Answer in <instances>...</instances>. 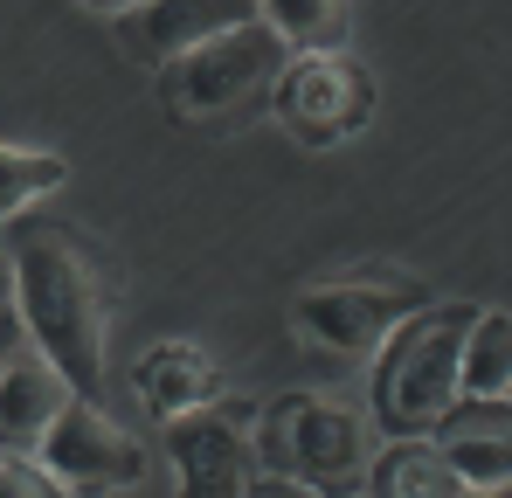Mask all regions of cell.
<instances>
[{
    "mask_svg": "<svg viewBox=\"0 0 512 498\" xmlns=\"http://www.w3.org/2000/svg\"><path fill=\"white\" fill-rule=\"evenodd\" d=\"M70 402H77V388H70V374L56 360H42V353L7 360L0 367V450L35 457L42 436L56 429V415L70 409Z\"/></svg>",
    "mask_w": 512,
    "mask_h": 498,
    "instance_id": "cell-11",
    "label": "cell"
},
{
    "mask_svg": "<svg viewBox=\"0 0 512 498\" xmlns=\"http://www.w3.org/2000/svg\"><path fill=\"white\" fill-rule=\"evenodd\" d=\"M256 14L284 35L291 56H326V49H346V21L353 7L346 0H256Z\"/></svg>",
    "mask_w": 512,
    "mask_h": 498,
    "instance_id": "cell-15",
    "label": "cell"
},
{
    "mask_svg": "<svg viewBox=\"0 0 512 498\" xmlns=\"http://www.w3.org/2000/svg\"><path fill=\"white\" fill-rule=\"evenodd\" d=\"M215 395H222V374H215V360L201 346H187V339L146 346V360H139V402L160 422H173V415H187V409H208Z\"/></svg>",
    "mask_w": 512,
    "mask_h": 498,
    "instance_id": "cell-12",
    "label": "cell"
},
{
    "mask_svg": "<svg viewBox=\"0 0 512 498\" xmlns=\"http://www.w3.org/2000/svg\"><path fill=\"white\" fill-rule=\"evenodd\" d=\"M243 498H319V492H305V485H291V478H250Z\"/></svg>",
    "mask_w": 512,
    "mask_h": 498,
    "instance_id": "cell-18",
    "label": "cell"
},
{
    "mask_svg": "<svg viewBox=\"0 0 512 498\" xmlns=\"http://www.w3.org/2000/svg\"><path fill=\"white\" fill-rule=\"evenodd\" d=\"M284 63H291L284 35L256 14L243 28H222L201 49L173 56L160 70V104L180 125H236L243 111H256L270 97V83L284 77Z\"/></svg>",
    "mask_w": 512,
    "mask_h": 498,
    "instance_id": "cell-4",
    "label": "cell"
},
{
    "mask_svg": "<svg viewBox=\"0 0 512 498\" xmlns=\"http://www.w3.org/2000/svg\"><path fill=\"white\" fill-rule=\"evenodd\" d=\"M471 312L436 305V312H409L388 332V346L374 353V409L367 422L388 436H429L443 409L457 402V353H464Z\"/></svg>",
    "mask_w": 512,
    "mask_h": 498,
    "instance_id": "cell-3",
    "label": "cell"
},
{
    "mask_svg": "<svg viewBox=\"0 0 512 498\" xmlns=\"http://www.w3.org/2000/svg\"><path fill=\"white\" fill-rule=\"evenodd\" d=\"M111 21H118V42H125L132 63L167 70L173 56L201 49L208 35L256 21V0H132V7L111 14Z\"/></svg>",
    "mask_w": 512,
    "mask_h": 498,
    "instance_id": "cell-9",
    "label": "cell"
},
{
    "mask_svg": "<svg viewBox=\"0 0 512 498\" xmlns=\"http://www.w3.org/2000/svg\"><path fill=\"white\" fill-rule=\"evenodd\" d=\"M70 166L56 153H28V146H0V222H14L28 201H42L49 187H63Z\"/></svg>",
    "mask_w": 512,
    "mask_h": 498,
    "instance_id": "cell-16",
    "label": "cell"
},
{
    "mask_svg": "<svg viewBox=\"0 0 512 498\" xmlns=\"http://www.w3.org/2000/svg\"><path fill=\"white\" fill-rule=\"evenodd\" d=\"M84 7H97V14H125L132 0H84Z\"/></svg>",
    "mask_w": 512,
    "mask_h": 498,
    "instance_id": "cell-20",
    "label": "cell"
},
{
    "mask_svg": "<svg viewBox=\"0 0 512 498\" xmlns=\"http://www.w3.org/2000/svg\"><path fill=\"white\" fill-rule=\"evenodd\" d=\"M250 429L256 409L250 402H208L167 422V457L180 471V498H243L256 478L250 457Z\"/></svg>",
    "mask_w": 512,
    "mask_h": 498,
    "instance_id": "cell-8",
    "label": "cell"
},
{
    "mask_svg": "<svg viewBox=\"0 0 512 498\" xmlns=\"http://www.w3.org/2000/svg\"><path fill=\"white\" fill-rule=\"evenodd\" d=\"M250 457L270 478H291L319 498H346L367 485L374 464V422L340 395H284L250 429Z\"/></svg>",
    "mask_w": 512,
    "mask_h": 498,
    "instance_id": "cell-2",
    "label": "cell"
},
{
    "mask_svg": "<svg viewBox=\"0 0 512 498\" xmlns=\"http://www.w3.org/2000/svg\"><path fill=\"white\" fill-rule=\"evenodd\" d=\"M457 395L464 402H506L512 395V319L506 312H471L464 353H457Z\"/></svg>",
    "mask_w": 512,
    "mask_h": 498,
    "instance_id": "cell-14",
    "label": "cell"
},
{
    "mask_svg": "<svg viewBox=\"0 0 512 498\" xmlns=\"http://www.w3.org/2000/svg\"><path fill=\"white\" fill-rule=\"evenodd\" d=\"M270 111L312 139V146H333L346 132H360L374 118V83L367 70L346 56V49H326V56H291L284 77L270 83Z\"/></svg>",
    "mask_w": 512,
    "mask_h": 498,
    "instance_id": "cell-7",
    "label": "cell"
},
{
    "mask_svg": "<svg viewBox=\"0 0 512 498\" xmlns=\"http://www.w3.org/2000/svg\"><path fill=\"white\" fill-rule=\"evenodd\" d=\"M367 498H464V485L450 478V464L436 457L429 436H395L374 464H367Z\"/></svg>",
    "mask_w": 512,
    "mask_h": 498,
    "instance_id": "cell-13",
    "label": "cell"
},
{
    "mask_svg": "<svg viewBox=\"0 0 512 498\" xmlns=\"http://www.w3.org/2000/svg\"><path fill=\"white\" fill-rule=\"evenodd\" d=\"M464 498H512V485H506V492H464Z\"/></svg>",
    "mask_w": 512,
    "mask_h": 498,
    "instance_id": "cell-21",
    "label": "cell"
},
{
    "mask_svg": "<svg viewBox=\"0 0 512 498\" xmlns=\"http://www.w3.org/2000/svg\"><path fill=\"white\" fill-rule=\"evenodd\" d=\"M7 305H14V291H7V243H0V319H7Z\"/></svg>",
    "mask_w": 512,
    "mask_h": 498,
    "instance_id": "cell-19",
    "label": "cell"
},
{
    "mask_svg": "<svg viewBox=\"0 0 512 498\" xmlns=\"http://www.w3.org/2000/svg\"><path fill=\"white\" fill-rule=\"evenodd\" d=\"M7 291L35 332V353L56 360L77 395H97L111 353V284L97 249L63 222H28L7 236Z\"/></svg>",
    "mask_w": 512,
    "mask_h": 498,
    "instance_id": "cell-1",
    "label": "cell"
},
{
    "mask_svg": "<svg viewBox=\"0 0 512 498\" xmlns=\"http://www.w3.org/2000/svg\"><path fill=\"white\" fill-rule=\"evenodd\" d=\"M436 457L464 492H506L512 485V402H450L443 422L429 429Z\"/></svg>",
    "mask_w": 512,
    "mask_h": 498,
    "instance_id": "cell-10",
    "label": "cell"
},
{
    "mask_svg": "<svg viewBox=\"0 0 512 498\" xmlns=\"http://www.w3.org/2000/svg\"><path fill=\"white\" fill-rule=\"evenodd\" d=\"M409 312H423V291H416V284L346 277V284L298 291V305H291V326L305 332L312 346H326V353H346V360H374V353L388 346V332L402 326Z\"/></svg>",
    "mask_w": 512,
    "mask_h": 498,
    "instance_id": "cell-6",
    "label": "cell"
},
{
    "mask_svg": "<svg viewBox=\"0 0 512 498\" xmlns=\"http://www.w3.org/2000/svg\"><path fill=\"white\" fill-rule=\"evenodd\" d=\"M0 498H70L35 457H14V450H0Z\"/></svg>",
    "mask_w": 512,
    "mask_h": 498,
    "instance_id": "cell-17",
    "label": "cell"
},
{
    "mask_svg": "<svg viewBox=\"0 0 512 498\" xmlns=\"http://www.w3.org/2000/svg\"><path fill=\"white\" fill-rule=\"evenodd\" d=\"M346 498H367V492H346Z\"/></svg>",
    "mask_w": 512,
    "mask_h": 498,
    "instance_id": "cell-22",
    "label": "cell"
},
{
    "mask_svg": "<svg viewBox=\"0 0 512 498\" xmlns=\"http://www.w3.org/2000/svg\"><path fill=\"white\" fill-rule=\"evenodd\" d=\"M35 464H42L63 492L104 498V492H125V485L146 478V443H139L125 422H111V415L97 409V395H77L70 409L56 415V429L42 436Z\"/></svg>",
    "mask_w": 512,
    "mask_h": 498,
    "instance_id": "cell-5",
    "label": "cell"
}]
</instances>
